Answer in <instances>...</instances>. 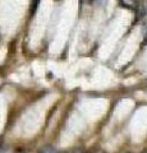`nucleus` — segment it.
Returning a JSON list of instances; mask_svg holds the SVG:
<instances>
[{
    "label": "nucleus",
    "mask_w": 147,
    "mask_h": 153,
    "mask_svg": "<svg viewBox=\"0 0 147 153\" xmlns=\"http://www.w3.org/2000/svg\"><path fill=\"white\" fill-rule=\"evenodd\" d=\"M40 153H56V151L54 149L53 147H45L44 149H41Z\"/></svg>",
    "instance_id": "nucleus-1"
},
{
    "label": "nucleus",
    "mask_w": 147,
    "mask_h": 153,
    "mask_svg": "<svg viewBox=\"0 0 147 153\" xmlns=\"http://www.w3.org/2000/svg\"><path fill=\"white\" fill-rule=\"evenodd\" d=\"M86 153H102V151L100 149V148H95V149H91V151H88Z\"/></svg>",
    "instance_id": "nucleus-2"
}]
</instances>
